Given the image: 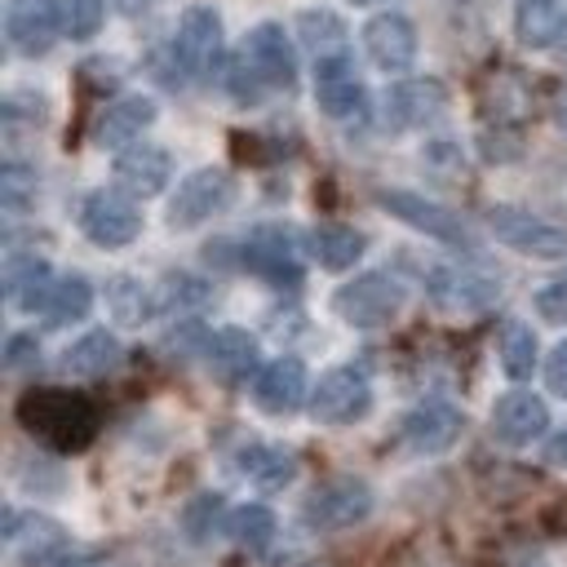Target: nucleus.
I'll return each instance as SVG.
<instances>
[{
    "instance_id": "ddd939ff",
    "label": "nucleus",
    "mask_w": 567,
    "mask_h": 567,
    "mask_svg": "<svg viewBox=\"0 0 567 567\" xmlns=\"http://www.w3.org/2000/svg\"><path fill=\"white\" fill-rule=\"evenodd\" d=\"M244 266L270 284H301V257H297V235L288 226H257L244 244Z\"/></svg>"
},
{
    "instance_id": "a18cd8bd",
    "label": "nucleus",
    "mask_w": 567,
    "mask_h": 567,
    "mask_svg": "<svg viewBox=\"0 0 567 567\" xmlns=\"http://www.w3.org/2000/svg\"><path fill=\"white\" fill-rule=\"evenodd\" d=\"M350 4H394V0H350Z\"/></svg>"
},
{
    "instance_id": "a19ab883",
    "label": "nucleus",
    "mask_w": 567,
    "mask_h": 567,
    "mask_svg": "<svg viewBox=\"0 0 567 567\" xmlns=\"http://www.w3.org/2000/svg\"><path fill=\"white\" fill-rule=\"evenodd\" d=\"M40 359V346H35V337H27V332H13L9 341H4V363L18 372V368H27V363H35Z\"/></svg>"
},
{
    "instance_id": "f8f14e48",
    "label": "nucleus",
    "mask_w": 567,
    "mask_h": 567,
    "mask_svg": "<svg viewBox=\"0 0 567 567\" xmlns=\"http://www.w3.org/2000/svg\"><path fill=\"white\" fill-rule=\"evenodd\" d=\"M443 111H447V89H443L439 80H399V84H390V93H385V102H381L385 128H394V133L425 128V124H434Z\"/></svg>"
},
{
    "instance_id": "4c0bfd02",
    "label": "nucleus",
    "mask_w": 567,
    "mask_h": 567,
    "mask_svg": "<svg viewBox=\"0 0 567 567\" xmlns=\"http://www.w3.org/2000/svg\"><path fill=\"white\" fill-rule=\"evenodd\" d=\"M536 315L545 323H567V275H558L545 288H536Z\"/></svg>"
},
{
    "instance_id": "72a5a7b5",
    "label": "nucleus",
    "mask_w": 567,
    "mask_h": 567,
    "mask_svg": "<svg viewBox=\"0 0 567 567\" xmlns=\"http://www.w3.org/2000/svg\"><path fill=\"white\" fill-rule=\"evenodd\" d=\"M230 540L244 545V549H266L275 540V514L266 505H239L230 514Z\"/></svg>"
},
{
    "instance_id": "f257e3e1",
    "label": "nucleus",
    "mask_w": 567,
    "mask_h": 567,
    "mask_svg": "<svg viewBox=\"0 0 567 567\" xmlns=\"http://www.w3.org/2000/svg\"><path fill=\"white\" fill-rule=\"evenodd\" d=\"M18 425L53 452H84L97 439V408L80 390L35 385L18 399Z\"/></svg>"
},
{
    "instance_id": "a211bd4d",
    "label": "nucleus",
    "mask_w": 567,
    "mask_h": 567,
    "mask_svg": "<svg viewBox=\"0 0 567 567\" xmlns=\"http://www.w3.org/2000/svg\"><path fill=\"white\" fill-rule=\"evenodd\" d=\"M173 177V159L164 146H151V142H133L115 155V186L128 190L133 199H151L168 186Z\"/></svg>"
},
{
    "instance_id": "b1692460",
    "label": "nucleus",
    "mask_w": 567,
    "mask_h": 567,
    "mask_svg": "<svg viewBox=\"0 0 567 567\" xmlns=\"http://www.w3.org/2000/svg\"><path fill=\"white\" fill-rule=\"evenodd\" d=\"M53 284L58 279L49 275L44 257H9V266H4V297H9L13 310H27V315L44 310Z\"/></svg>"
},
{
    "instance_id": "473e14b6",
    "label": "nucleus",
    "mask_w": 567,
    "mask_h": 567,
    "mask_svg": "<svg viewBox=\"0 0 567 567\" xmlns=\"http://www.w3.org/2000/svg\"><path fill=\"white\" fill-rule=\"evenodd\" d=\"M501 368L514 381H527L532 368H536V332L527 323H518V319H509L501 328Z\"/></svg>"
},
{
    "instance_id": "7ed1b4c3",
    "label": "nucleus",
    "mask_w": 567,
    "mask_h": 567,
    "mask_svg": "<svg viewBox=\"0 0 567 567\" xmlns=\"http://www.w3.org/2000/svg\"><path fill=\"white\" fill-rule=\"evenodd\" d=\"M487 230H492L505 248H514V252H523V257H536V261H567V230L554 226V221H545V217H536V213H527V208H509V204L487 208Z\"/></svg>"
},
{
    "instance_id": "39448f33",
    "label": "nucleus",
    "mask_w": 567,
    "mask_h": 567,
    "mask_svg": "<svg viewBox=\"0 0 567 567\" xmlns=\"http://www.w3.org/2000/svg\"><path fill=\"white\" fill-rule=\"evenodd\" d=\"M230 199H235V177L226 168H195L177 182V190L168 199V226L195 230V226L213 221Z\"/></svg>"
},
{
    "instance_id": "423d86ee",
    "label": "nucleus",
    "mask_w": 567,
    "mask_h": 567,
    "mask_svg": "<svg viewBox=\"0 0 567 567\" xmlns=\"http://www.w3.org/2000/svg\"><path fill=\"white\" fill-rule=\"evenodd\" d=\"M173 58L190 80H208L221 66V18L208 4H190L177 18L173 35Z\"/></svg>"
},
{
    "instance_id": "58836bf2",
    "label": "nucleus",
    "mask_w": 567,
    "mask_h": 567,
    "mask_svg": "<svg viewBox=\"0 0 567 567\" xmlns=\"http://www.w3.org/2000/svg\"><path fill=\"white\" fill-rule=\"evenodd\" d=\"M204 284L190 279V275H168L164 279V292H159V306H199L204 301Z\"/></svg>"
},
{
    "instance_id": "aec40b11",
    "label": "nucleus",
    "mask_w": 567,
    "mask_h": 567,
    "mask_svg": "<svg viewBox=\"0 0 567 567\" xmlns=\"http://www.w3.org/2000/svg\"><path fill=\"white\" fill-rule=\"evenodd\" d=\"M252 399H257V408H261L266 416H288V412H297L301 399H306V368H301V359L284 354V359L261 363V372L252 377Z\"/></svg>"
},
{
    "instance_id": "c756f323",
    "label": "nucleus",
    "mask_w": 567,
    "mask_h": 567,
    "mask_svg": "<svg viewBox=\"0 0 567 567\" xmlns=\"http://www.w3.org/2000/svg\"><path fill=\"white\" fill-rule=\"evenodd\" d=\"M151 306H155V297H151V288H142V279L115 275V279L106 284V310H111V319H115L120 328L146 323V319H151Z\"/></svg>"
},
{
    "instance_id": "1a4fd4ad",
    "label": "nucleus",
    "mask_w": 567,
    "mask_h": 567,
    "mask_svg": "<svg viewBox=\"0 0 567 567\" xmlns=\"http://www.w3.org/2000/svg\"><path fill=\"white\" fill-rule=\"evenodd\" d=\"M377 204H381L390 217L408 221L412 230H421V235H430V239H443V244H452V248H470V244H474V239H470V226H465L452 208H443V204H434V199H425V195H416V190H377Z\"/></svg>"
},
{
    "instance_id": "f3484780",
    "label": "nucleus",
    "mask_w": 567,
    "mask_h": 567,
    "mask_svg": "<svg viewBox=\"0 0 567 567\" xmlns=\"http://www.w3.org/2000/svg\"><path fill=\"white\" fill-rule=\"evenodd\" d=\"M363 53L372 58V66L381 71H408L416 58V27L408 13H377L363 27Z\"/></svg>"
},
{
    "instance_id": "6ab92c4d",
    "label": "nucleus",
    "mask_w": 567,
    "mask_h": 567,
    "mask_svg": "<svg viewBox=\"0 0 567 567\" xmlns=\"http://www.w3.org/2000/svg\"><path fill=\"white\" fill-rule=\"evenodd\" d=\"M244 58L257 66V75L270 89H292L297 84V58H292V44H288L279 22H257L244 35Z\"/></svg>"
},
{
    "instance_id": "7c9ffc66",
    "label": "nucleus",
    "mask_w": 567,
    "mask_h": 567,
    "mask_svg": "<svg viewBox=\"0 0 567 567\" xmlns=\"http://www.w3.org/2000/svg\"><path fill=\"white\" fill-rule=\"evenodd\" d=\"M182 532H186V540L190 545H208L221 527H230V518H226V501L217 496V492H199V496H190L186 505H182Z\"/></svg>"
},
{
    "instance_id": "5701e85b",
    "label": "nucleus",
    "mask_w": 567,
    "mask_h": 567,
    "mask_svg": "<svg viewBox=\"0 0 567 567\" xmlns=\"http://www.w3.org/2000/svg\"><path fill=\"white\" fill-rule=\"evenodd\" d=\"M155 124V102L146 97V93H128V97H120V102H111L102 115H97V128H93V137H97V146H133L137 137H142V128H151Z\"/></svg>"
},
{
    "instance_id": "393cba45",
    "label": "nucleus",
    "mask_w": 567,
    "mask_h": 567,
    "mask_svg": "<svg viewBox=\"0 0 567 567\" xmlns=\"http://www.w3.org/2000/svg\"><path fill=\"white\" fill-rule=\"evenodd\" d=\"M306 248H310V257H315L323 270H350V266L363 257L368 239H363V230H354V226L319 221V226L306 235Z\"/></svg>"
},
{
    "instance_id": "c9c22d12",
    "label": "nucleus",
    "mask_w": 567,
    "mask_h": 567,
    "mask_svg": "<svg viewBox=\"0 0 567 567\" xmlns=\"http://www.w3.org/2000/svg\"><path fill=\"white\" fill-rule=\"evenodd\" d=\"M226 89H230V97L239 102V106H248V102H261V93L270 89L261 75H257V66L239 53V58H230L226 62Z\"/></svg>"
},
{
    "instance_id": "9d476101",
    "label": "nucleus",
    "mask_w": 567,
    "mask_h": 567,
    "mask_svg": "<svg viewBox=\"0 0 567 567\" xmlns=\"http://www.w3.org/2000/svg\"><path fill=\"white\" fill-rule=\"evenodd\" d=\"M58 35H62L58 0H9V4H4V40H9L22 58L49 53Z\"/></svg>"
},
{
    "instance_id": "c03bdc74",
    "label": "nucleus",
    "mask_w": 567,
    "mask_h": 567,
    "mask_svg": "<svg viewBox=\"0 0 567 567\" xmlns=\"http://www.w3.org/2000/svg\"><path fill=\"white\" fill-rule=\"evenodd\" d=\"M151 4H155V0H115V9H120V13H128V18H133V13H142V9H151Z\"/></svg>"
},
{
    "instance_id": "f704fd0d",
    "label": "nucleus",
    "mask_w": 567,
    "mask_h": 567,
    "mask_svg": "<svg viewBox=\"0 0 567 567\" xmlns=\"http://www.w3.org/2000/svg\"><path fill=\"white\" fill-rule=\"evenodd\" d=\"M58 13H62V35H71V40H93L97 27H102L106 4H102V0H58Z\"/></svg>"
},
{
    "instance_id": "4be33fe9",
    "label": "nucleus",
    "mask_w": 567,
    "mask_h": 567,
    "mask_svg": "<svg viewBox=\"0 0 567 567\" xmlns=\"http://www.w3.org/2000/svg\"><path fill=\"white\" fill-rule=\"evenodd\" d=\"M430 297L447 310H483L501 297V284L478 275V270H456V266H434L430 270Z\"/></svg>"
},
{
    "instance_id": "2eb2a0df",
    "label": "nucleus",
    "mask_w": 567,
    "mask_h": 567,
    "mask_svg": "<svg viewBox=\"0 0 567 567\" xmlns=\"http://www.w3.org/2000/svg\"><path fill=\"white\" fill-rule=\"evenodd\" d=\"M461 430H465V412L447 399H425L403 416V443L421 456L447 452L461 439Z\"/></svg>"
},
{
    "instance_id": "20e7f679",
    "label": "nucleus",
    "mask_w": 567,
    "mask_h": 567,
    "mask_svg": "<svg viewBox=\"0 0 567 567\" xmlns=\"http://www.w3.org/2000/svg\"><path fill=\"white\" fill-rule=\"evenodd\" d=\"M368 412H372V381L354 363L328 368L319 377V385L310 390V416L323 425H354Z\"/></svg>"
},
{
    "instance_id": "e433bc0d",
    "label": "nucleus",
    "mask_w": 567,
    "mask_h": 567,
    "mask_svg": "<svg viewBox=\"0 0 567 567\" xmlns=\"http://www.w3.org/2000/svg\"><path fill=\"white\" fill-rule=\"evenodd\" d=\"M0 199H4L9 213L27 208L35 199V173H27L22 164H4V173H0Z\"/></svg>"
},
{
    "instance_id": "49530a36",
    "label": "nucleus",
    "mask_w": 567,
    "mask_h": 567,
    "mask_svg": "<svg viewBox=\"0 0 567 567\" xmlns=\"http://www.w3.org/2000/svg\"><path fill=\"white\" fill-rule=\"evenodd\" d=\"M518 567H545V563H518Z\"/></svg>"
},
{
    "instance_id": "a878e982",
    "label": "nucleus",
    "mask_w": 567,
    "mask_h": 567,
    "mask_svg": "<svg viewBox=\"0 0 567 567\" xmlns=\"http://www.w3.org/2000/svg\"><path fill=\"white\" fill-rule=\"evenodd\" d=\"M120 359H124V346L115 341V332L93 328V332H84L80 341L66 346L62 368H66L71 377H106V372L120 368Z\"/></svg>"
},
{
    "instance_id": "37998d69",
    "label": "nucleus",
    "mask_w": 567,
    "mask_h": 567,
    "mask_svg": "<svg viewBox=\"0 0 567 567\" xmlns=\"http://www.w3.org/2000/svg\"><path fill=\"white\" fill-rule=\"evenodd\" d=\"M554 120H558V128L567 133V84L554 93Z\"/></svg>"
},
{
    "instance_id": "9b49d317",
    "label": "nucleus",
    "mask_w": 567,
    "mask_h": 567,
    "mask_svg": "<svg viewBox=\"0 0 567 567\" xmlns=\"http://www.w3.org/2000/svg\"><path fill=\"white\" fill-rule=\"evenodd\" d=\"M315 102L332 120H359L363 115L368 93H363V80L354 75L350 53H332V58L315 62Z\"/></svg>"
},
{
    "instance_id": "c85d7f7f",
    "label": "nucleus",
    "mask_w": 567,
    "mask_h": 567,
    "mask_svg": "<svg viewBox=\"0 0 567 567\" xmlns=\"http://www.w3.org/2000/svg\"><path fill=\"white\" fill-rule=\"evenodd\" d=\"M89 306H93V284L84 275H62L40 315L49 328H66V323H80L89 315Z\"/></svg>"
},
{
    "instance_id": "6e6552de",
    "label": "nucleus",
    "mask_w": 567,
    "mask_h": 567,
    "mask_svg": "<svg viewBox=\"0 0 567 567\" xmlns=\"http://www.w3.org/2000/svg\"><path fill=\"white\" fill-rule=\"evenodd\" d=\"M301 514L315 532H346L372 514V487L363 478H332L306 496Z\"/></svg>"
},
{
    "instance_id": "bb28decb",
    "label": "nucleus",
    "mask_w": 567,
    "mask_h": 567,
    "mask_svg": "<svg viewBox=\"0 0 567 567\" xmlns=\"http://www.w3.org/2000/svg\"><path fill=\"white\" fill-rule=\"evenodd\" d=\"M235 465H239L244 478H252L266 492H279V487H288L297 478V456L288 447H275V443H248L235 456Z\"/></svg>"
},
{
    "instance_id": "f03ea898",
    "label": "nucleus",
    "mask_w": 567,
    "mask_h": 567,
    "mask_svg": "<svg viewBox=\"0 0 567 567\" xmlns=\"http://www.w3.org/2000/svg\"><path fill=\"white\" fill-rule=\"evenodd\" d=\"M403 306H408V288H403V279H394L385 270L354 275L350 284H341L332 292V310L350 328H385V323L399 319Z\"/></svg>"
},
{
    "instance_id": "2f4dec72",
    "label": "nucleus",
    "mask_w": 567,
    "mask_h": 567,
    "mask_svg": "<svg viewBox=\"0 0 567 567\" xmlns=\"http://www.w3.org/2000/svg\"><path fill=\"white\" fill-rule=\"evenodd\" d=\"M297 31H301V44L319 58H332V53H346V22L328 9H306L297 18Z\"/></svg>"
},
{
    "instance_id": "ea45409f",
    "label": "nucleus",
    "mask_w": 567,
    "mask_h": 567,
    "mask_svg": "<svg viewBox=\"0 0 567 567\" xmlns=\"http://www.w3.org/2000/svg\"><path fill=\"white\" fill-rule=\"evenodd\" d=\"M545 385H549V394L567 399V341H558L549 350V359H545Z\"/></svg>"
},
{
    "instance_id": "412c9836",
    "label": "nucleus",
    "mask_w": 567,
    "mask_h": 567,
    "mask_svg": "<svg viewBox=\"0 0 567 567\" xmlns=\"http://www.w3.org/2000/svg\"><path fill=\"white\" fill-rule=\"evenodd\" d=\"M204 359H208L213 377L226 381V385L248 381V377L261 372V350H257V337L248 328H217L204 341Z\"/></svg>"
},
{
    "instance_id": "cd10ccee",
    "label": "nucleus",
    "mask_w": 567,
    "mask_h": 567,
    "mask_svg": "<svg viewBox=\"0 0 567 567\" xmlns=\"http://www.w3.org/2000/svg\"><path fill=\"white\" fill-rule=\"evenodd\" d=\"M514 35L523 49H549L563 35L558 0H514Z\"/></svg>"
},
{
    "instance_id": "4468645a",
    "label": "nucleus",
    "mask_w": 567,
    "mask_h": 567,
    "mask_svg": "<svg viewBox=\"0 0 567 567\" xmlns=\"http://www.w3.org/2000/svg\"><path fill=\"white\" fill-rule=\"evenodd\" d=\"M4 545L27 558V563H62L71 549V536L62 523H53L49 514H22L9 509L4 514Z\"/></svg>"
},
{
    "instance_id": "0eeeda50",
    "label": "nucleus",
    "mask_w": 567,
    "mask_h": 567,
    "mask_svg": "<svg viewBox=\"0 0 567 567\" xmlns=\"http://www.w3.org/2000/svg\"><path fill=\"white\" fill-rule=\"evenodd\" d=\"M80 230L97 248H124L142 235V213L128 190H93L80 204Z\"/></svg>"
},
{
    "instance_id": "79ce46f5",
    "label": "nucleus",
    "mask_w": 567,
    "mask_h": 567,
    "mask_svg": "<svg viewBox=\"0 0 567 567\" xmlns=\"http://www.w3.org/2000/svg\"><path fill=\"white\" fill-rule=\"evenodd\" d=\"M545 461H549L554 470H567V430L549 434V443H545Z\"/></svg>"
},
{
    "instance_id": "dca6fc26",
    "label": "nucleus",
    "mask_w": 567,
    "mask_h": 567,
    "mask_svg": "<svg viewBox=\"0 0 567 567\" xmlns=\"http://www.w3.org/2000/svg\"><path fill=\"white\" fill-rule=\"evenodd\" d=\"M549 430V408L540 394L532 390H509L496 399L492 408V439L505 447H527L532 439H540Z\"/></svg>"
}]
</instances>
